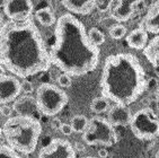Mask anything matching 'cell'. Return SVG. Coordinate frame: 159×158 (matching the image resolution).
<instances>
[{
	"mask_svg": "<svg viewBox=\"0 0 159 158\" xmlns=\"http://www.w3.org/2000/svg\"><path fill=\"white\" fill-rule=\"evenodd\" d=\"M76 149L78 150V151H83L84 149H85V146H84L83 143L77 142V143H76Z\"/></svg>",
	"mask_w": 159,
	"mask_h": 158,
	"instance_id": "4dcf8cb0",
	"label": "cell"
},
{
	"mask_svg": "<svg viewBox=\"0 0 159 158\" xmlns=\"http://www.w3.org/2000/svg\"><path fill=\"white\" fill-rule=\"evenodd\" d=\"M34 91V85L32 84V81L24 79L23 81H20V93H23L24 95H30Z\"/></svg>",
	"mask_w": 159,
	"mask_h": 158,
	"instance_id": "484cf974",
	"label": "cell"
},
{
	"mask_svg": "<svg viewBox=\"0 0 159 158\" xmlns=\"http://www.w3.org/2000/svg\"><path fill=\"white\" fill-rule=\"evenodd\" d=\"M20 94V81L15 76L3 75L0 77V105L16 100Z\"/></svg>",
	"mask_w": 159,
	"mask_h": 158,
	"instance_id": "30bf717a",
	"label": "cell"
},
{
	"mask_svg": "<svg viewBox=\"0 0 159 158\" xmlns=\"http://www.w3.org/2000/svg\"><path fill=\"white\" fill-rule=\"evenodd\" d=\"M1 21H2V16H1V14H0V27H1Z\"/></svg>",
	"mask_w": 159,
	"mask_h": 158,
	"instance_id": "d590c367",
	"label": "cell"
},
{
	"mask_svg": "<svg viewBox=\"0 0 159 158\" xmlns=\"http://www.w3.org/2000/svg\"><path fill=\"white\" fill-rule=\"evenodd\" d=\"M12 106H9L8 104H5V105H0V113L1 115L5 116V118H11L12 114Z\"/></svg>",
	"mask_w": 159,
	"mask_h": 158,
	"instance_id": "4316f807",
	"label": "cell"
},
{
	"mask_svg": "<svg viewBox=\"0 0 159 158\" xmlns=\"http://www.w3.org/2000/svg\"><path fill=\"white\" fill-rule=\"evenodd\" d=\"M87 35H88L89 41H90L92 44H94L95 46H99V45H102V44H104L105 43L104 33H103L101 30H98V28L92 27L88 30Z\"/></svg>",
	"mask_w": 159,
	"mask_h": 158,
	"instance_id": "44dd1931",
	"label": "cell"
},
{
	"mask_svg": "<svg viewBox=\"0 0 159 158\" xmlns=\"http://www.w3.org/2000/svg\"><path fill=\"white\" fill-rule=\"evenodd\" d=\"M110 109V103L108 100H106L105 97L101 96V97H96L92 100L90 103V109L93 113L95 114H102V113L106 112Z\"/></svg>",
	"mask_w": 159,
	"mask_h": 158,
	"instance_id": "ffe728a7",
	"label": "cell"
},
{
	"mask_svg": "<svg viewBox=\"0 0 159 158\" xmlns=\"http://www.w3.org/2000/svg\"><path fill=\"white\" fill-rule=\"evenodd\" d=\"M81 158H98V157H94V156H87V157H81Z\"/></svg>",
	"mask_w": 159,
	"mask_h": 158,
	"instance_id": "e575fe53",
	"label": "cell"
},
{
	"mask_svg": "<svg viewBox=\"0 0 159 158\" xmlns=\"http://www.w3.org/2000/svg\"><path fill=\"white\" fill-rule=\"evenodd\" d=\"M83 139L88 146L104 145L112 147L117 142V134L107 118L95 115L89 118V125L83 133Z\"/></svg>",
	"mask_w": 159,
	"mask_h": 158,
	"instance_id": "8992f818",
	"label": "cell"
},
{
	"mask_svg": "<svg viewBox=\"0 0 159 158\" xmlns=\"http://www.w3.org/2000/svg\"><path fill=\"white\" fill-rule=\"evenodd\" d=\"M138 1H117L112 7L111 17L115 21H128L137 12Z\"/></svg>",
	"mask_w": 159,
	"mask_h": 158,
	"instance_id": "7c38bea8",
	"label": "cell"
},
{
	"mask_svg": "<svg viewBox=\"0 0 159 158\" xmlns=\"http://www.w3.org/2000/svg\"><path fill=\"white\" fill-rule=\"evenodd\" d=\"M130 129L138 139H155L159 136V120L151 109H140L132 115Z\"/></svg>",
	"mask_w": 159,
	"mask_h": 158,
	"instance_id": "52a82bcc",
	"label": "cell"
},
{
	"mask_svg": "<svg viewBox=\"0 0 159 158\" xmlns=\"http://www.w3.org/2000/svg\"><path fill=\"white\" fill-rule=\"evenodd\" d=\"M59 86L62 87V88H68L70 87L71 84H72V80H71V77L69 75H66V73H60L57 79Z\"/></svg>",
	"mask_w": 159,
	"mask_h": 158,
	"instance_id": "d4e9b609",
	"label": "cell"
},
{
	"mask_svg": "<svg viewBox=\"0 0 159 158\" xmlns=\"http://www.w3.org/2000/svg\"><path fill=\"white\" fill-rule=\"evenodd\" d=\"M0 158H21L18 152L10 148L8 145H0Z\"/></svg>",
	"mask_w": 159,
	"mask_h": 158,
	"instance_id": "603a6c76",
	"label": "cell"
},
{
	"mask_svg": "<svg viewBox=\"0 0 159 158\" xmlns=\"http://www.w3.org/2000/svg\"><path fill=\"white\" fill-rule=\"evenodd\" d=\"M59 130L61 131V133L63 136H70L74 132V130H72V128H71V125L69 123H62Z\"/></svg>",
	"mask_w": 159,
	"mask_h": 158,
	"instance_id": "83f0119b",
	"label": "cell"
},
{
	"mask_svg": "<svg viewBox=\"0 0 159 158\" xmlns=\"http://www.w3.org/2000/svg\"><path fill=\"white\" fill-rule=\"evenodd\" d=\"M147 85L146 71L134 54L122 52L106 58L101 76L103 97L129 106L142 96Z\"/></svg>",
	"mask_w": 159,
	"mask_h": 158,
	"instance_id": "3957f363",
	"label": "cell"
},
{
	"mask_svg": "<svg viewBox=\"0 0 159 158\" xmlns=\"http://www.w3.org/2000/svg\"><path fill=\"white\" fill-rule=\"evenodd\" d=\"M132 114L131 111L129 109L128 106H123V105H117L115 104L108 112L107 120L113 127L117 125H130L131 122Z\"/></svg>",
	"mask_w": 159,
	"mask_h": 158,
	"instance_id": "5bb4252c",
	"label": "cell"
},
{
	"mask_svg": "<svg viewBox=\"0 0 159 158\" xmlns=\"http://www.w3.org/2000/svg\"><path fill=\"white\" fill-rule=\"evenodd\" d=\"M62 6L67 10L78 15H87L95 9V1L94 0H63Z\"/></svg>",
	"mask_w": 159,
	"mask_h": 158,
	"instance_id": "9a60e30c",
	"label": "cell"
},
{
	"mask_svg": "<svg viewBox=\"0 0 159 158\" xmlns=\"http://www.w3.org/2000/svg\"><path fill=\"white\" fill-rule=\"evenodd\" d=\"M156 158H159V150L157 151V155H156Z\"/></svg>",
	"mask_w": 159,
	"mask_h": 158,
	"instance_id": "74e56055",
	"label": "cell"
},
{
	"mask_svg": "<svg viewBox=\"0 0 159 158\" xmlns=\"http://www.w3.org/2000/svg\"><path fill=\"white\" fill-rule=\"evenodd\" d=\"M33 8V2L30 0H9L2 5L3 14L12 21H25L31 19Z\"/></svg>",
	"mask_w": 159,
	"mask_h": 158,
	"instance_id": "ba28073f",
	"label": "cell"
},
{
	"mask_svg": "<svg viewBox=\"0 0 159 158\" xmlns=\"http://www.w3.org/2000/svg\"><path fill=\"white\" fill-rule=\"evenodd\" d=\"M126 43L131 49L143 51L148 44V33L143 28H135L126 36Z\"/></svg>",
	"mask_w": 159,
	"mask_h": 158,
	"instance_id": "2e32d148",
	"label": "cell"
},
{
	"mask_svg": "<svg viewBox=\"0 0 159 158\" xmlns=\"http://www.w3.org/2000/svg\"><path fill=\"white\" fill-rule=\"evenodd\" d=\"M41 133V122L28 116H11L2 125V136L7 145L24 155H30L35 150Z\"/></svg>",
	"mask_w": 159,
	"mask_h": 158,
	"instance_id": "277c9868",
	"label": "cell"
},
{
	"mask_svg": "<svg viewBox=\"0 0 159 158\" xmlns=\"http://www.w3.org/2000/svg\"><path fill=\"white\" fill-rule=\"evenodd\" d=\"M126 35V27L124 25L115 24L110 30V36L113 40H121Z\"/></svg>",
	"mask_w": 159,
	"mask_h": 158,
	"instance_id": "7402d4cb",
	"label": "cell"
},
{
	"mask_svg": "<svg viewBox=\"0 0 159 158\" xmlns=\"http://www.w3.org/2000/svg\"><path fill=\"white\" fill-rule=\"evenodd\" d=\"M35 19L43 26H51V25L57 23V18H55L54 14H53L52 9L50 7H42L39 10L35 12Z\"/></svg>",
	"mask_w": 159,
	"mask_h": 158,
	"instance_id": "ac0fdd59",
	"label": "cell"
},
{
	"mask_svg": "<svg viewBox=\"0 0 159 158\" xmlns=\"http://www.w3.org/2000/svg\"><path fill=\"white\" fill-rule=\"evenodd\" d=\"M3 75H7L6 73V69L3 68V66L1 63H0V77L3 76Z\"/></svg>",
	"mask_w": 159,
	"mask_h": 158,
	"instance_id": "1f68e13d",
	"label": "cell"
},
{
	"mask_svg": "<svg viewBox=\"0 0 159 158\" xmlns=\"http://www.w3.org/2000/svg\"><path fill=\"white\" fill-rule=\"evenodd\" d=\"M49 52L51 63L70 77L93 72L101 55L98 46L89 41L85 25L69 12L57 19L54 42Z\"/></svg>",
	"mask_w": 159,
	"mask_h": 158,
	"instance_id": "7a4b0ae2",
	"label": "cell"
},
{
	"mask_svg": "<svg viewBox=\"0 0 159 158\" xmlns=\"http://www.w3.org/2000/svg\"><path fill=\"white\" fill-rule=\"evenodd\" d=\"M0 63L14 76L26 79L51 68L50 52L32 19L7 21L0 27Z\"/></svg>",
	"mask_w": 159,
	"mask_h": 158,
	"instance_id": "6da1fadb",
	"label": "cell"
},
{
	"mask_svg": "<svg viewBox=\"0 0 159 158\" xmlns=\"http://www.w3.org/2000/svg\"><path fill=\"white\" fill-rule=\"evenodd\" d=\"M98 156H99V158H106L107 156H108V151H107L105 148L99 149V150H98Z\"/></svg>",
	"mask_w": 159,
	"mask_h": 158,
	"instance_id": "f1b7e54d",
	"label": "cell"
},
{
	"mask_svg": "<svg viewBox=\"0 0 159 158\" xmlns=\"http://www.w3.org/2000/svg\"><path fill=\"white\" fill-rule=\"evenodd\" d=\"M35 98L41 114L45 116H55L69 102V97L63 89L49 82H44L37 87Z\"/></svg>",
	"mask_w": 159,
	"mask_h": 158,
	"instance_id": "5b68a950",
	"label": "cell"
},
{
	"mask_svg": "<svg viewBox=\"0 0 159 158\" xmlns=\"http://www.w3.org/2000/svg\"><path fill=\"white\" fill-rule=\"evenodd\" d=\"M156 116H157V118L159 120V109H157V113H156Z\"/></svg>",
	"mask_w": 159,
	"mask_h": 158,
	"instance_id": "836d02e7",
	"label": "cell"
},
{
	"mask_svg": "<svg viewBox=\"0 0 159 158\" xmlns=\"http://www.w3.org/2000/svg\"><path fill=\"white\" fill-rule=\"evenodd\" d=\"M140 27L148 34L159 35V1L153 2L149 7L147 14L140 23Z\"/></svg>",
	"mask_w": 159,
	"mask_h": 158,
	"instance_id": "4fadbf2b",
	"label": "cell"
},
{
	"mask_svg": "<svg viewBox=\"0 0 159 158\" xmlns=\"http://www.w3.org/2000/svg\"><path fill=\"white\" fill-rule=\"evenodd\" d=\"M52 124H53V128H54V129H58V130H59V129H60V127H61L62 123L60 121H59V120H54V121L52 122Z\"/></svg>",
	"mask_w": 159,
	"mask_h": 158,
	"instance_id": "f546056e",
	"label": "cell"
},
{
	"mask_svg": "<svg viewBox=\"0 0 159 158\" xmlns=\"http://www.w3.org/2000/svg\"><path fill=\"white\" fill-rule=\"evenodd\" d=\"M39 158H76V150L69 141L57 138L41 149Z\"/></svg>",
	"mask_w": 159,
	"mask_h": 158,
	"instance_id": "9c48e42d",
	"label": "cell"
},
{
	"mask_svg": "<svg viewBox=\"0 0 159 158\" xmlns=\"http://www.w3.org/2000/svg\"><path fill=\"white\" fill-rule=\"evenodd\" d=\"M12 109L17 113V115L20 116H28L39 120V116L41 115L36 98L30 95H24L17 98L12 104Z\"/></svg>",
	"mask_w": 159,
	"mask_h": 158,
	"instance_id": "8fae6325",
	"label": "cell"
},
{
	"mask_svg": "<svg viewBox=\"0 0 159 158\" xmlns=\"http://www.w3.org/2000/svg\"><path fill=\"white\" fill-rule=\"evenodd\" d=\"M1 134H2V128H0V137H1Z\"/></svg>",
	"mask_w": 159,
	"mask_h": 158,
	"instance_id": "8d00e7d4",
	"label": "cell"
},
{
	"mask_svg": "<svg viewBox=\"0 0 159 158\" xmlns=\"http://www.w3.org/2000/svg\"><path fill=\"white\" fill-rule=\"evenodd\" d=\"M114 2L111 0H101V1H95V9H97L99 12H110L113 7Z\"/></svg>",
	"mask_w": 159,
	"mask_h": 158,
	"instance_id": "cb8c5ba5",
	"label": "cell"
},
{
	"mask_svg": "<svg viewBox=\"0 0 159 158\" xmlns=\"http://www.w3.org/2000/svg\"><path fill=\"white\" fill-rule=\"evenodd\" d=\"M71 128L74 130V132L77 133H84L89 125V118H87L85 115H81V114H78V115H75L74 118H71Z\"/></svg>",
	"mask_w": 159,
	"mask_h": 158,
	"instance_id": "d6986e66",
	"label": "cell"
},
{
	"mask_svg": "<svg viewBox=\"0 0 159 158\" xmlns=\"http://www.w3.org/2000/svg\"><path fill=\"white\" fill-rule=\"evenodd\" d=\"M156 98H157V102H159V88L157 91V94H156Z\"/></svg>",
	"mask_w": 159,
	"mask_h": 158,
	"instance_id": "d6a6232c",
	"label": "cell"
},
{
	"mask_svg": "<svg viewBox=\"0 0 159 158\" xmlns=\"http://www.w3.org/2000/svg\"><path fill=\"white\" fill-rule=\"evenodd\" d=\"M143 55L153 67H159V35H156L148 42L143 50Z\"/></svg>",
	"mask_w": 159,
	"mask_h": 158,
	"instance_id": "e0dca14e",
	"label": "cell"
}]
</instances>
